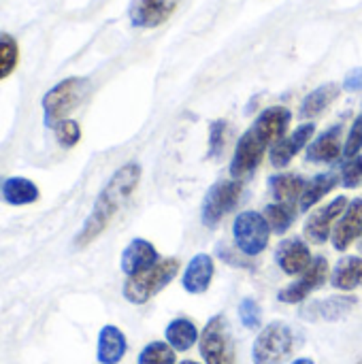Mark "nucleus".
Instances as JSON below:
<instances>
[{"label":"nucleus","instance_id":"11","mask_svg":"<svg viewBox=\"0 0 362 364\" xmlns=\"http://www.w3.org/2000/svg\"><path fill=\"white\" fill-rule=\"evenodd\" d=\"M179 0H132L128 6V19L134 28H158L166 23L177 11Z\"/></svg>","mask_w":362,"mask_h":364},{"label":"nucleus","instance_id":"24","mask_svg":"<svg viewBox=\"0 0 362 364\" xmlns=\"http://www.w3.org/2000/svg\"><path fill=\"white\" fill-rule=\"evenodd\" d=\"M166 343L175 350V352H188L194 343H198L201 333L196 328V324L188 318H177L173 320L166 331H164Z\"/></svg>","mask_w":362,"mask_h":364},{"label":"nucleus","instance_id":"21","mask_svg":"<svg viewBox=\"0 0 362 364\" xmlns=\"http://www.w3.org/2000/svg\"><path fill=\"white\" fill-rule=\"evenodd\" d=\"M341 90H344V87H341L339 83H322V85H318L314 92H309V94L303 98L299 115H301L303 119H314V117L322 115V113L339 98Z\"/></svg>","mask_w":362,"mask_h":364},{"label":"nucleus","instance_id":"32","mask_svg":"<svg viewBox=\"0 0 362 364\" xmlns=\"http://www.w3.org/2000/svg\"><path fill=\"white\" fill-rule=\"evenodd\" d=\"M224 143H226V122L213 119L209 126V156L218 158L224 149Z\"/></svg>","mask_w":362,"mask_h":364},{"label":"nucleus","instance_id":"23","mask_svg":"<svg viewBox=\"0 0 362 364\" xmlns=\"http://www.w3.org/2000/svg\"><path fill=\"white\" fill-rule=\"evenodd\" d=\"M271 192L275 203H284V205H294L297 200H301V194L307 186V181L299 175H290V173H280L273 175L269 179Z\"/></svg>","mask_w":362,"mask_h":364},{"label":"nucleus","instance_id":"39","mask_svg":"<svg viewBox=\"0 0 362 364\" xmlns=\"http://www.w3.org/2000/svg\"><path fill=\"white\" fill-rule=\"evenodd\" d=\"M358 364H362V360H361V363H358Z\"/></svg>","mask_w":362,"mask_h":364},{"label":"nucleus","instance_id":"19","mask_svg":"<svg viewBox=\"0 0 362 364\" xmlns=\"http://www.w3.org/2000/svg\"><path fill=\"white\" fill-rule=\"evenodd\" d=\"M128 352L126 335L113 326L107 324L98 333V348H96V360L100 364H119Z\"/></svg>","mask_w":362,"mask_h":364},{"label":"nucleus","instance_id":"6","mask_svg":"<svg viewBox=\"0 0 362 364\" xmlns=\"http://www.w3.org/2000/svg\"><path fill=\"white\" fill-rule=\"evenodd\" d=\"M201 358L205 364H235V341L224 316H213L198 339Z\"/></svg>","mask_w":362,"mask_h":364},{"label":"nucleus","instance_id":"8","mask_svg":"<svg viewBox=\"0 0 362 364\" xmlns=\"http://www.w3.org/2000/svg\"><path fill=\"white\" fill-rule=\"evenodd\" d=\"M241 192L243 186L239 179H224L213 183L203 198V209H201L203 224L207 228H215L224 220V215H228L237 207Z\"/></svg>","mask_w":362,"mask_h":364},{"label":"nucleus","instance_id":"2","mask_svg":"<svg viewBox=\"0 0 362 364\" xmlns=\"http://www.w3.org/2000/svg\"><path fill=\"white\" fill-rule=\"evenodd\" d=\"M141 181V166L137 162H128L119 166L113 177L107 181V186L100 190L90 215L85 218L81 230L75 237V247L83 250L90 243H94L111 224V220L117 215V211L124 207V203L132 196Z\"/></svg>","mask_w":362,"mask_h":364},{"label":"nucleus","instance_id":"30","mask_svg":"<svg viewBox=\"0 0 362 364\" xmlns=\"http://www.w3.org/2000/svg\"><path fill=\"white\" fill-rule=\"evenodd\" d=\"M239 318H241V324L245 328L256 331L262 322V309L254 299H243L239 303Z\"/></svg>","mask_w":362,"mask_h":364},{"label":"nucleus","instance_id":"38","mask_svg":"<svg viewBox=\"0 0 362 364\" xmlns=\"http://www.w3.org/2000/svg\"><path fill=\"white\" fill-rule=\"evenodd\" d=\"M179 364H198V363H192V360H183V363H179Z\"/></svg>","mask_w":362,"mask_h":364},{"label":"nucleus","instance_id":"37","mask_svg":"<svg viewBox=\"0 0 362 364\" xmlns=\"http://www.w3.org/2000/svg\"><path fill=\"white\" fill-rule=\"evenodd\" d=\"M358 250H361V254H362V237L358 239Z\"/></svg>","mask_w":362,"mask_h":364},{"label":"nucleus","instance_id":"13","mask_svg":"<svg viewBox=\"0 0 362 364\" xmlns=\"http://www.w3.org/2000/svg\"><path fill=\"white\" fill-rule=\"evenodd\" d=\"M358 299L356 296H329L322 301H314L301 309V318L309 322H339L348 314L354 311Z\"/></svg>","mask_w":362,"mask_h":364},{"label":"nucleus","instance_id":"3","mask_svg":"<svg viewBox=\"0 0 362 364\" xmlns=\"http://www.w3.org/2000/svg\"><path fill=\"white\" fill-rule=\"evenodd\" d=\"M90 92V81L85 77H66L55 83L43 96V117L47 128H55L60 122L68 119V115L83 102Z\"/></svg>","mask_w":362,"mask_h":364},{"label":"nucleus","instance_id":"17","mask_svg":"<svg viewBox=\"0 0 362 364\" xmlns=\"http://www.w3.org/2000/svg\"><path fill=\"white\" fill-rule=\"evenodd\" d=\"M213 273H215L213 258L209 254H196L188 262L186 273L181 277L183 290L190 292V294H205L209 290V286H211Z\"/></svg>","mask_w":362,"mask_h":364},{"label":"nucleus","instance_id":"16","mask_svg":"<svg viewBox=\"0 0 362 364\" xmlns=\"http://www.w3.org/2000/svg\"><path fill=\"white\" fill-rule=\"evenodd\" d=\"M362 237V198H354L333 228V247L346 252Z\"/></svg>","mask_w":362,"mask_h":364},{"label":"nucleus","instance_id":"4","mask_svg":"<svg viewBox=\"0 0 362 364\" xmlns=\"http://www.w3.org/2000/svg\"><path fill=\"white\" fill-rule=\"evenodd\" d=\"M177 273H179V260L177 258L160 260L151 269H147L134 277H126V284L122 290L124 299L132 305H145L158 292H162L177 277Z\"/></svg>","mask_w":362,"mask_h":364},{"label":"nucleus","instance_id":"5","mask_svg":"<svg viewBox=\"0 0 362 364\" xmlns=\"http://www.w3.org/2000/svg\"><path fill=\"white\" fill-rule=\"evenodd\" d=\"M294 352V331L286 322H271L267 324L254 346H252V360L254 364H284Z\"/></svg>","mask_w":362,"mask_h":364},{"label":"nucleus","instance_id":"15","mask_svg":"<svg viewBox=\"0 0 362 364\" xmlns=\"http://www.w3.org/2000/svg\"><path fill=\"white\" fill-rule=\"evenodd\" d=\"M158 262H160L158 250L147 239H132L124 247L122 258H119V267L126 277H134V275L151 269Z\"/></svg>","mask_w":362,"mask_h":364},{"label":"nucleus","instance_id":"33","mask_svg":"<svg viewBox=\"0 0 362 364\" xmlns=\"http://www.w3.org/2000/svg\"><path fill=\"white\" fill-rule=\"evenodd\" d=\"M341 183L350 190L358 188L362 183V156L352 158L344 168H341Z\"/></svg>","mask_w":362,"mask_h":364},{"label":"nucleus","instance_id":"36","mask_svg":"<svg viewBox=\"0 0 362 364\" xmlns=\"http://www.w3.org/2000/svg\"><path fill=\"white\" fill-rule=\"evenodd\" d=\"M292 364H316L312 358H297Z\"/></svg>","mask_w":362,"mask_h":364},{"label":"nucleus","instance_id":"14","mask_svg":"<svg viewBox=\"0 0 362 364\" xmlns=\"http://www.w3.org/2000/svg\"><path fill=\"white\" fill-rule=\"evenodd\" d=\"M316 132V124L314 122H305L299 128H294L290 134L282 136L273 147H271V164L275 168H284L292 162V158L312 141Z\"/></svg>","mask_w":362,"mask_h":364},{"label":"nucleus","instance_id":"1","mask_svg":"<svg viewBox=\"0 0 362 364\" xmlns=\"http://www.w3.org/2000/svg\"><path fill=\"white\" fill-rule=\"evenodd\" d=\"M290 119H292V111L286 107H269L254 119V124L237 141L230 160L233 179L241 181L258 168L265 151L273 147L282 136H286Z\"/></svg>","mask_w":362,"mask_h":364},{"label":"nucleus","instance_id":"26","mask_svg":"<svg viewBox=\"0 0 362 364\" xmlns=\"http://www.w3.org/2000/svg\"><path fill=\"white\" fill-rule=\"evenodd\" d=\"M262 215H265V220L269 222L271 232L284 235V232L292 226L294 207H292V205H284V203H271V205H267V209H265Z\"/></svg>","mask_w":362,"mask_h":364},{"label":"nucleus","instance_id":"18","mask_svg":"<svg viewBox=\"0 0 362 364\" xmlns=\"http://www.w3.org/2000/svg\"><path fill=\"white\" fill-rule=\"evenodd\" d=\"M341 136H344V126L335 124L329 130H324L320 136L314 139V143L307 149V160L309 162H335L339 156H344V145H341Z\"/></svg>","mask_w":362,"mask_h":364},{"label":"nucleus","instance_id":"27","mask_svg":"<svg viewBox=\"0 0 362 364\" xmlns=\"http://www.w3.org/2000/svg\"><path fill=\"white\" fill-rule=\"evenodd\" d=\"M19 64V45L15 36L0 32V81L11 77Z\"/></svg>","mask_w":362,"mask_h":364},{"label":"nucleus","instance_id":"25","mask_svg":"<svg viewBox=\"0 0 362 364\" xmlns=\"http://www.w3.org/2000/svg\"><path fill=\"white\" fill-rule=\"evenodd\" d=\"M337 181H339V179H337L335 173H320V175H316L314 179H309L307 186H305V190H303V194H301L299 209H301V211H309V209H312L314 205H318L329 192L335 190Z\"/></svg>","mask_w":362,"mask_h":364},{"label":"nucleus","instance_id":"29","mask_svg":"<svg viewBox=\"0 0 362 364\" xmlns=\"http://www.w3.org/2000/svg\"><path fill=\"white\" fill-rule=\"evenodd\" d=\"M53 132H55L58 143H60L64 149H70V147H75V145L81 141V126H79L75 119H64V122H60V124L53 128Z\"/></svg>","mask_w":362,"mask_h":364},{"label":"nucleus","instance_id":"7","mask_svg":"<svg viewBox=\"0 0 362 364\" xmlns=\"http://www.w3.org/2000/svg\"><path fill=\"white\" fill-rule=\"evenodd\" d=\"M233 239L243 256L254 258L269 247V239H271L269 222L258 211H243L233 222Z\"/></svg>","mask_w":362,"mask_h":364},{"label":"nucleus","instance_id":"12","mask_svg":"<svg viewBox=\"0 0 362 364\" xmlns=\"http://www.w3.org/2000/svg\"><path fill=\"white\" fill-rule=\"evenodd\" d=\"M275 262L277 267L286 273V275H303L314 258H312V250L309 245L299 239V237H292V239H284L277 250H275Z\"/></svg>","mask_w":362,"mask_h":364},{"label":"nucleus","instance_id":"22","mask_svg":"<svg viewBox=\"0 0 362 364\" xmlns=\"http://www.w3.org/2000/svg\"><path fill=\"white\" fill-rule=\"evenodd\" d=\"M331 284H333V288L344 290V292H352L356 288H362L361 256H344L331 273Z\"/></svg>","mask_w":362,"mask_h":364},{"label":"nucleus","instance_id":"28","mask_svg":"<svg viewBox=\"0 0 362 364\" xmlns=\"http://www.w3.org/2000/svg\"><path fill=\"white\" fill-rule=\"evenodd\" d=\"M175 350L166 341H151L141 350L137 364H175Z\"/></svg>","mask_w":362,"mask_h":364},{"label":"nucleus","instance_id":"31","mask_svg":"<svg viewBox=\"0 0 362 364\" xmlns=\"http://www.w3.org/2000/svg\"><path fill=\"white\" fill-rule=\"evenodd\" d=\"M362 151V115H358L348 132V139L344 143V158L352 160L356 156H361Z\"/></svg>","mask_w":362,"mask_h":364},{"label":"nucleus","instance_id":"20","mask_svg":"<svg viewBox=\"0 0 362 364\" xmlns=\"http://www.w3.org/2000/svg\"><path fill=\"white\" fill-rule=\"evenodd\" d=\"M0 196L11 207H26L41 198V190L26 177H6L0 183Z\"/></svg>","mask_w":362,"mask_h":364},{"label":"nucleus","instance_id":"34","mask_svg":"<svg viewBox=\"0 0 362 364\" xmlns=\"http://www.w3.org/2000/svg\"><path fill=\"white\" fill-rule=\"evenodd\" d=\"M218 256L226 262V264H233V267H239V269H252L250 262H245L243 258H237L239 254H235L228 245H218Z\"/></svg>","mask_w":362,"mask_h":364},{"label":"nucleus","instance_id":"10","mask_svg":"<svg viewBox=\"0 0 362 364\" xmlns=\"http://www.w3.org/2000/svg\"><path fill=\"white\" fill-rule=\"evenodd\" d=\"M348 205H350V200H348L346 196H337V198H333L329 205L320 207V209H318L316 213H312L309 220L305 222V237H307L312 243H316V245L326 243L329 237H331V232H333V228H335V224H337L339 218L346 213Z\"/></svg>","mask_w":362,"mask_h":364},{"label":"nucleus","instance_id":"9","mask_svg":"<svg viewBox=\"0 0 362 364\" xmlns=\"http://www.w3.org/2000/svg\"><path fill=\"white\" fill-rule=\"evenodd\" d=\"M326 277H329V262L324 256H316L312 267L299 277V282H294L277 292V301L286 303V305L303 303L312 292H316L318 288H322L326 284Z\"/></svg>","mask_w":362,"mask_h":364},{"label":"nucleus","instance_id":"35","mask_svg":"<svg viewBox=\"0 0 362 364\" xmlns=\"http://www.w3.org/2000/svg\"><path fill=\"white\" fill-rule=\"evenodd\" d=\"M341 87H344L346 92H362V66L352 68V70L344 77Z\"/></svg>","mask_w":362,"mask_h":364}]
</instances>
